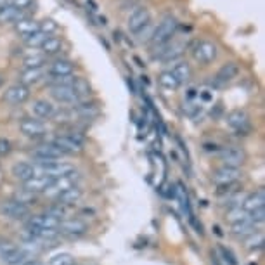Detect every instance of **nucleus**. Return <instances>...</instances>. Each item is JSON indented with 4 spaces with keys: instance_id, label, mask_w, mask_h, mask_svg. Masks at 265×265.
<instances>
[{
    "instance_id": "1",
    "label": "nucleus",
    "mask_w": 265,
    "mask_h": 265,
    "mask_svg": "<svg viewBox=\"0 0 265 265\" xmlns=\"http://www.w3.org/2000/svg\"><path fill=\"white\" fill-rule=\"evenodd\" d=\"M177 28H179V21H177L173 16H165L156 25L154 33L148 44L154 49V47H159V45H165L168 42H172L173 36L177 33Z\"/></svg>"
},
{
    "instance_id": "2",
    "label": "nucleus",
    "mask_w": 265,
    "mask_h": 265,
    "mask_svg": "<svg viewBox=\"0 0 265 265\" xmlns=\"http://www.w3.org/2000/svg\"><path fill=\"white\" fill-rule=\"evenodd\" d=\"M56 148L61 149V153L68 156V154H80L84 151L85 140L78 132H68V134L56 135L50 140Z\"/></svg>"
},
{
    "instance_id": "3",
    "label": "nucleus",
    "mask_w": 265,
    "mask_h": 265,
    "mask_svg": "<svg viewBox=\"0 0 265 265\" xmlns=\"http://www.w3.org/2000/svg\"><path fill=\"white\" fill-rule=\"evenodd\" d=\"M80 180H81L80 172L73 170L71 173H68V175L59 177V179L52 180V184H50L42 194L49 199H57L59 196L65 193V191L71 189V187H75V186H80Z\"/></svg>"
},
{
    "instance_id": "4",
    "label": "nucleus",
    "mask_w": 265,
    "mask_h": 265,
    "mask_svg": "<svg viewBox=\"0 0 265 265\" xmlns=\"http://www.w3.org/2000/svg\"><path fill=\"white\" fill-rule=\"evenodd\" d=\"M63 156H65V154L61 153V149L56 148L52 142L38 144L31 151V159L35 161L33 163L35 167H44V165H49V163L61 161Z\"/></svg>"
},
{
    "instance_id": "5",
    "label": "nucleus",
    "mask_w": 265,
    "mask_h": 265,
    "mask_svg": "<svg viewBox=\"0 0 265 265\" xmlns=\"http://www.w3.org/2000/svg\"><path fill=\"white\" fill-rule=\"evenodd\" d=\"M193 57L198 65H203V66L212 65V63L217 61V57H218L217 44H213L212 40H199V42L193 47Z\"/></svg>"
},
{
    "instance_id": "6",
    "label": "nucleus",
    "mask_w": 265,
    "mask_h": 265,
    "mask_svg": "<svg viewBox=\"0 0 265 265\" xmlns=\"http://www.w3.org/2000/svg\"><path fill=\"white\" fill-rule=\"evenodd\" d=\"M217 158L220 159L223 167L239 168L244 165L246 153L244 149L237 148V146H226V148H220L217 151Z\"/></svg>"
},
{
    "instance_id": "7",
    "label": "nucleus",
    "mask_w": 265,
    "mask_h": 265,
    "mask_svg": "<svg viewBox=\"0 0 265 265\" xmlns=\"http://www.w3.org/2000/svg\"><path fill=\"white\" fill-rule=\"evenodd\" d=\"M57 232L63 236H68V237H80L89 232V223L78 217L63 218L57 226Z\"/></svg>"
},
{
    "instance_id": "8",
    "label": "nucleus",
    "mask_w": 265,
    "mask_h": 265,
    "mask_svg": "<svg viewBox=\"0 0 265 265\" xmlns=\"http://www.w3.org/2000/svg\"><path fill=\"white\" fill-rule=\"evenodd\" d=\"M0 215L9 220H26L30 217V207L16 199H6L0 203Z\"/></svg>"
},
{
    "instance_id": "9",
    "label": "nucleus",
    "mask_w": 265,
    "mask_h": 265,
    "mask_svg": "<svg viewBox=\"0 0 265 265\" xmlns=\"http://www.w3.org/2000/svg\"><path fill=\"white\" fill-rule=\"evenodd\" d=\"M0 258L7 265H21L26 258V251L11 241H0Z\"/></svg>"
},
{
    "instance_id": "10",
    "label": "nucleus",
    "mask_w": 265,
    "mask_h": 265,
    "mask_svg": "<svg viewBox=\"0 0 265 265\" xmlns=\"http://www.w3.org/2000/svg\"><path fill=\"white\" fill-rule=\"evenodd\" d=\"M30 87H26V85H23V84H12V85H9L6 90H4V94H2V99H4V103H7V104H11V106H21V104H25L26 100L30 99Z\"/></svg>"
},
{
    "instance_id": "11",
    "label": "nucleus",
    "mask_w": 265,
    "mask_h": 265,
    "mask_svg": "<svg viewBox=\"0 0 265 265\" xmlns=\"http://www.w3.org/2000/svg\"><path fill=\"white\" fill-rule=\"evenodd\" d=\"M49 95L56 100L57 104H65V106H75L80 103V97L76 90L70 85H59V87H49Z\"/></svg>"
},
{
    "instance_id": "12",
    "label": "nucleus",
    "mask_w": 265,
    "mask_h": 265,
    "mask_svg": "<svg viewBox=\"0 0 265 265\" xmlns=\"http://www.w3.org/2000/svg\"><path fill=\"white\" fill-rule=\"evenodd\" d=\"M19 132L28 139H40L47 135V125L42 120H36L33 116L21 118L19 121Z\"/></svg>"
},
{
    "instance_id": "13",
    "label": "nucleus",
    "mask_w": 265,
    "mask_h": 265,
    "mask_svg": "<svg viewBox=\"0 0 265 265\" xmlns=\"http://www.w3.org/2000/svg\"><path fill=\"white\" fill-rule=\"evenodd\" d=\"M75 70H76L75 61H71L68 57L52 59L50 63H47V68H45L49 76H70L75 75Z\"/></svg>"
},
{
    "instance_id": "14",
    "label": "nucleus",
    "mask_w": 265,
    "mask_h": 265,
    "mask_svg": "<svg viewBox=\"0 0 265 265\" xmlns=\"http://www.w3.org/2000/svg\"><path fill=\"white\" fill-rule=\"evenodd\" d=\"M243 177V172L239 168H232V167H220L213 172L212 180L220 187H231L232 184H236L237 180Z\"/></svg>"
},
{
    "instance_id": "15",
    "label": "nucleus",
    "mask_w": 265,
    "mask_h": 265,
    "mask_svg": "<svg viewBox=\"0 0 265 265\" xmlns=\"http://www.w3.org/2000/svg\"><path fill=\"white\" fill-rule=\"evenodd\" d=\"M149 21H153L151 19V11L146 6H139L127 17V28H129L132 33H137V31L144 28Z\"/></svg>"
},
{
    "instance_id": "16",
    "label": "nucleus",
    "mask_w": 265,
    "mask_h": 265,
    "mask_svg": "<svg viewBox=\"0 0 265 265\" xmlns=\"http://www.w3.org/2000/svg\"><path fill=\"white\" fill-rule=\"evenodd\" d=\"M226 121L227 125L231 127L232 130H236L237 134H246V132H250L251 129V121H250V116L248 113L243 111V109H232L229 115L226 116Z\"/></svg>"
},
{
    "instance_id": "17",
    "label": "nucleus",
    "mask_w": 265,
    "mask_h": 265,
    "mask_svg": "<svg viewBox=\"0 0 265 265\" xmlns=\"http://www.w3.org/2000/svg\"><path fill=\"white\" fill-rule=\"evenodd\" d=\"M36 172L38 173H44V175L50 177L52 180L59 179V177H65L68 173H71L75 170V167L71 163H66V161H56V163H49V165H44V167H35Z\"/></svg>"
},
{
    "instance_id": "18",
    "label": "nucleus",
    "mask_w": 265,
    "mask_h": 265,
    "mask_svg": "<svg viewBox=\"0 0 265 265\" xmlns=\"http://www.w3.org/2000/svg\"><path fill=\"white\" fill-rule=\"evenodd\" d=\"M30 111L36 120H52L54 113H56V106L47 99H35L30 106Z\"/></svg>"
},
{
    "instance_id": "19",
    "label": "nucleus",
    "mask_w": 265,
    "mask_h": 265,
    "mask_svg": "<svg viewBox=\"0 0 265 265\" xmlns=\"http://www.w3.org/2000/svg\"><path fill=\"white\" fill-rule=\"evenodd\" d=\"M239 71H241L239 65H237L236 61H229L218 68L217 75L213 76V78H215L217 85H226V84H229V81L236 80L237 75H239Z\"/></svg>"
},
{
    "instance_id": "20",
    "label": "nucleus",
    "mask_w": 265,
    "mask_h": 265,
    "mask_svg": "<svg viewBox=\"0 0 265 265\" xmlns=\"http://www.w3.org/2000/svg\"><path fill=\"white\" fill-rule=\"evenodd\" d=\"M30 17V14L26 11H19L11 4H4L0 6V25H14V23Z\"/></svg>"
},
{
    "instance_id": "21",
    "label": "nucleus",
    "mask_w": 265,
    "mask_h": 265,
    "mask_svg": "<svg viewBox=\"0 0 265 265\" xmlns=\"http://www.w3.org/2000/svg\"><path fill=\"white\" fill-rule=\"evenodd\" d=\"M50 184H52V179H50V177L36 172L30 180H26L25 184H23V189L28 191L31 194H42Z\"/></svg>"
},
{
    "instance_id": "22",
    "label": "nucleus",
    "mask_w": 265,
    "mask_h": 265,
    "mask_svg": "<svg viewBox=\"0 0 265 265\" xmlns=\"http://www.w3.org/2000/svg\"><path fill=\"white\" fill-rule=\"evenodd\" d=\"M35 173H36V168L33 163H30V161H17L11 168V175L14 177L17 182H21V184H25L26 180H30Z\"/></svg>"
},
{
    "instance_id": "23",
    "label": "nucleus",
    "mask_w": 265,
    "mask_h": 265,
    "mask_svg": "<svg viewBox=\"0 0 265 265\" xmlns=\"http://www.w3.org/2000/svg\"><path fill=\"white\" fill-rule=\"evenodd\" d=\"M45 76H47L45 68H26V70H23L19 73V84L31 87V85H36V84H40V81H44Z\"/></svg>"
},
{
    "instance_id": "24",
    "label": "nucleus",
    "mask_w": 265,
    "mask_h": 265,
    "mask_svg": "<svg viewBox=\"0 0 265 265\" xmlns=\"http://www.w3.org/2000/svg\"><path fill=\"white\" fill-rule=\"evenodd\" d=\"M63 47H65V38L63 36H49L44 42V45L40 47V52L44 54L45 57H54L61 54Z\"/></svg>"
},
{
    "instance_id": "25",
    "label": "nucleus",
    "mask_w": 265,
    "mask_h": 265,
    "mask_svg": "<svg viewBox=\"0 0 265 265\" xmlns=\"http://www.w3.org/2000/svg\"><path fill=\"white\" fill-rule=\"evenodd\" d=\"M81 198H84V189H81L80 186H75V187H71V189L65 191L56 201H57V205H61V207H73V205L78 203Z\"/></svg>"
},
{
    "instance_id": "26",
    "label": "nucleus",
    "mask_w": 265,
    "mask_h": 265,
    "mask_svg": "<svg viewBox=\"0 0 265 265\" xmlns=\"http://www.w3.org/2000/svg\"><path fill=\"white\" fill-rule=\"evenodd\" d=\"M170 71L180 85L187 84V81L193 78V68H191V65L187 61H177Z\"/></svg>"
},
{
    "instance_id": "27",
    "label": "nucleus",
    "mask_w": 265,
    "mask_h": 265,
    "mask_svg": "<svg viewBox=\"0 0 265 265\" xmlns=\"http://www.w3.org/2000/svg\"><path fill=\"white\" fill-rule=\"evenodd\" d=\"M14 31L21 38H26V36L33 35L35 31H38V21L33 17H25V19L14 23Z\"/></svg>"
},
{
    "instance_id": "28",
    "label": "nucleus",
    "mask_w": 265,
    "mask_h": 265,
    "mask_svg": "<svg viewBox=\"0 0 265 265\" xmlns=\"http://www.w3.org/2000/svg\"><path fill=\"white\" fill-rule=\"evenodd\" d=\"M265 205V196H263V191L258 189L257 193L246 196L243 199V203H241V208L246 210V212H253V210H258V208H263Z\"/></svg>"
},
{
    "instance_id": "29",
    "label": "nucleus",
    "mask_w": 265,
    "mask_h": 265,
    "mask_svg": "<svg viewBox=\"0 0 265 265\" xmlns=\"http://www.w3.org/2000/svg\"><path fill=\"white\" fill-rule=\"evenodd\" d=\"M231 232L236 237H250L251 234L257 232V226L250 220L236 222V223H231Z\"/></svg>"
},
{
    "instance_id": "30",
    "label": "nucleus",
    "mask_w": 265,
    "mask_h": 265,
    "mask_svg": "<svg viewBox=\"0 0 265 265\" xmlns=\"http://www.w3.org/2000/svg\"><path fill=\"white\" fill-rule=\"evenodd\" d=\"M47 65V57L42 52H28L23 56V68H45Z\"/></svg>"
},
{
    "instance_id": "31",
    "label": "nucleus",
    "mask_w": 265,
    "mask_h": 265,
    "mask_svg": "<svg viewBox=\"0 0 265 265\" xmlns=\"http://www.w3.org/2000/svg\"><path fill=\"white\" fill-rule=\"evenodd\" d=\"M158 84L167 90H177L180 87V84L177 81L175 76L172 75L170 70H165V71L159 73V75H158Z\"/></svg>"
},
{
    "instance_id": "32",
    "label": "nucleus",
    "mask_w": 265,
    "mask_h": 265,
    "mask_svg": "<svg viewBox=\"0 0 265 265\" xmlns=\"http://www.w3.org/2000/svg\"><path fill=\"white\" fill-rule=\"evenodd\" d=\"M49 38V35H45V33H42V31H35L33 35H30V36H26V38H23V42H25V45L28 49H40L44 45V42L45 40Z\"/></svg>"
},
{
    "instance_id": "33",
    "label": "nucleus",
    "mask_w": 265,
    "mask_h": 265,
    "mask_svg": "<svg viewBox=\"0 0 265 265\" xmlns=\"http://www.w3.org/2000/svg\"><path fill=\"white\" fill-rule=\"evenodd\" d=\"M154 28H156V25H154L153 21H149L148 25L144 26V28H140L139 31H137V33H134L135 40L139 44H148L149 40H151V36H153V33H154Z\"/></svg>"
},
{
    "instance_id": "34",
    "label": "nucleus",
    "mask_w": 265,
    "mask_h": 265,
    "mask_svg": "<svg viewBox=\"0 0 265 265\" xmlns=\"http://www.w3.org/2000/svg\"><path fill=\"white\" fill-rule=\"evenodd\" d=\"M248 215L250 213L243 210L241 207H234L231 208L229 212H227V220L231 223H236V222H243V220H248Z\"/></svg>"
},
{
    "instance_id": "35",
    "label": "nucleus",
    "mask_w": 265,
    "mask_h": 265,
    "mask_svg": "<svg viewBox=\"0 0 265 265\" xmlns=\"http://www.w3.org/2000/svg\"><path fill=\"white\" fill-rule=\"evenodd\" d=\"M38 30L42 31V33H45V35L52 36L59 30V25L54 19H50V17H45V19L38 21Z\"/></svg>"
},
{
    "instance_id": "36",
    "label": "nucleus",
    "mask_w": 265,
    "mask_h": 265,
    "mask_svg": "<svg viewBox=\"0 0 265 265\" xmlns=\"http://www.w3.org/2000/svg\"><path fill=\"white\" fill-rule=\"evenodd\" d=\"M49 265H76L71 253H57L49 260Z\"/></svg>"
},
{
    "instance_id": "37",
    "label": "nucleus",
    "mask_w": 265,
    "mask_h": 265,
    "mask_svg": "<svg viewBox=\"0 0 265 265\" xmlns=\"http://www.w3.org/2000/svg\"><path fill=\"white\" fill-rule=\"evenodd\" d=\"M248 248L250 250H262L263 248V234L262 232H255V234L250 236Z\"/></svg>"
},
{
    "instance_id": "38",
    "label": "nucleus",
    "mask_w": 265,
    "mask_h": 265,
    "mask_svg": "<svg viewBox=\"0 0 265 265\" xmlns=\"http://www.w3.org/2000/svg\"><path fill=\"white\" fill-rule=\"evenodd\" d=\"M12 199H16V201H19V203L26 205V207H30V205H31V201L35 199V194H31V193H28V191L21 189V193H17V194H16Z\"/></svg>"
},
{
    "instance_id": "39",
    "label": "nucleus",
    "mask_w": 265,
    "mask_h": 265,
    "mask_svg": "<svg viewBox=\"0 0 265 265\" xmlns=\"http://www.w3.org/2000/svg\"><path fill=\"white\" fill-rule=\"evenodd\" d=\"M220 255H222V260L227 265H237V260L234 257V253H232L229 248H226V246H220Z\"/></svg>"
},
{
    "instance_id": "40",
    "label": "nucleus",
    "mask_w": 265,
    "mask_h": 265,
    "mask_svg": "<svg viewBox=\"0 0 265 265\" xmlns=\"http://www.w3.org/2000/svg\"><path fill=\"white\" fill-rule=\"evenodd\" d=\"M248 220L253 222L255 226H257V223H262L265 220V210L263 208H258V210H253V212H250Z\"/></svg>"
},
{
    "instance_id": "41",
    "label": "nucleus",
    "mask_w": 265,
    "mask_h": 265,
    "mask_svg": "<svg viewBox=\"0 0 265 265\" xmlns=\"http://www.w3.org/2000/svg\"><path fill=\"white\" fill-rule=\"evenodd\" d=\"M11 6H14L16 9H19V11H26L31 4H33V0H11Z\"/></svg>"
},
{
    "instance_id": "42",
    "label": "nucleus",
    "mask_w": 265,
    "mask_h": 265,
    "mask_svg": "<svg viewBox=\"0 0 265 265\" xmlns=\"http://www.w3.org/2000/svg\"><path fill=\"white\" fill-rule=\"evenodd\" d=\"M12 151V146L7 139H0V156H7Z\"/></svg>"
},
{
    "instance_id": "43",
    "label": "nucleus",
    "mask_w": 265,
    "mask_h": 265,
    "mask_svg": "<svg viewBox=\"0 0 265 265\" xmlns=\"http://www.w3.org/2000/svg\"><path fill=\"white\" fill-rule=\"evenodd\" d=\"M21 265H42V262L40 260H36V258H28V260H25Z\"/></svg>"
},
{
    "instance_id": "44",
    "label": "nucleus",
    "mask_w": 265,
    "mask_h": 265,
    "mask_svg": "<svg viewBox=\"0 0 265 265\" xmlns=\"http://www.w3.org/2000/svg\"><path fill=\"white\" fill-rule=\"evenodd\" d=\"M11 0H0V6H4V4H9Z\"/></svg>"
},
{
    "instance_id": "45",
    "label": "nucleus",
    "mask_w": 265,
    "mask_h": 265,
    "mask_svg": "<svg viewBox=\"0 0 265 265\" xmlns=\"http://www.w3.org/2000/svg\"><path fill=\"white\" fill-rule=\"evenodd\" d=\"M2 81H4V78H2V76H0V85H2Z\"/></svg>"
}]
</instances>
